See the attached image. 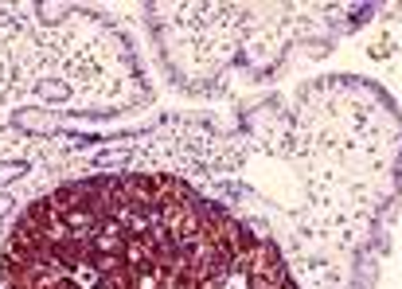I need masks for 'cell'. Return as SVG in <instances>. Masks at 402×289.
I'll list each match as a JSON object with an SVG mask.
<instances>
[{
    "mask_svg": "<svg viewBox=\"0 0 402 289\" xmlns=\"http://www.w3.org/2000/svg\"><path fill=\"white\" fill-rule=\"evenodd\" d=\"M141 161L227 203L289 258L301 289H375L402 200V110L363 74L246 102L223 126L169 113Z\"/></svg>",
    "mask_w": 402,
    "mask_h": 289,
    "instance_id": "6da1fadb",
    "label": "cell"
},
{
    "mask_svg": "<svg viewBox=\"0 0 402 289\" xmlns=\"http://www.w3.org/2000/svg\"><path fill=\"white\" fill-rule=\"evenodd\" d=\"M4 289H301L278 243L169 172H86L16 211Z\"/></svg>",
    "mask_w": 402,
    "mask_h": 289,
    "instance_id": "7a4b0ae2",
    "label": "cell"
},
{
    "mask_svg": "<svg viewBox=\"0 0 402 289\" xmlns=\"http://www.w3.org/2000/svg\"><path fill=\"white\" fill-rule=\"evenodd\" d=\"M371 12V4H145V24L176 86L215 98L234 82L281 78L301 47L313 59L328 55Z\"/></svg>",
    "mask_w": 402,
    "mask_h": 289,
    "instance_id": "3957f363",
    "label": "cell"
},
{
    "mask_svg": "<svg viewBox=\"0 0 402 289\" xmlns=\"http://www.w3.org/2000/svg\"><path fill=\"white\" fill-rule=\"evenodd\" d=\"M8 126L20 137H28V141H59V137L66 133L63 121H59L55 113L39 110V106H16V110L8 113Z\"/></svg>",
    "mask_w": 402,
    "mask_h": 289,
    "instance_id": "277c9868",
    "label": "cell"
},
{
    "mask_svg": "<svg viewBox=\"0 0 402 289\" xmlns=\"http://www.w3.org/2000/svg\"><path fill=\"white\" fill-rule=\"evenodd\" d=\"M31 168H36V161H28V156H8V161H0V192H8L12 184L28 180Z\"/></svg>",
    "mask_w": 402,
    "mask_h": 289,
    "instance_id": "5b68a950",
    "label": "cell"
},
{
    "mask_svg": "<svg viewBox=\"0 0 402 289\" xmlns=\"http://www.w3.org/2000/svg\"><path fill=\"white\" fill-rule=\"evenodd\" d=\"M20 211V200H16L12 192H0V223H4L8 216H16Z\"/></svg>",
    "mask_w": 402,
    "mask_h": 289,
    "instance_id": "8992f818",
    "label": "cell"
},
{
    "mask_svg": "<svg viewBox=\"0 0 402 289\" xmlns=\"http://www.w3.org/2000/svg\"><path fill=\"white\" fill-rule=\"evenodd\" d=\"M0 289H4V282H0Z\"/></svg>",
    "mask_w": 402,
    "mask_h": 289,
    "instance_id": "52a82bcc",
    "label": "cell"
}]
</instances>
